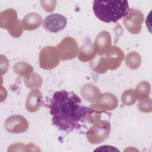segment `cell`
<instances>
[{"instance_id":"1","label":"cell","mask_w":152,"mask_h":152,"mask_svg":"<svg viewBox=\"0 0 152 152\" xmlns=\"http://www.w3.org/2000/svg\"><path fill=\"white\" fill-rule=\"evenodd\" d=\"M47 106L52 116V124L66 133L83 126L93 110L82 105L81 99L75 93L65 90L55 92Z\"/></svg>"},{"instance_id":"2","label":"cell","mask_w":152,"mask_h":152,"mask_svg":"<svg viewBox=\"0 0 152 152\" xmlns=\"http://www.w3.org/2000/svg\"><path fill=\"white\" fill-rule=\"evenodd\" d=\"M127 1H94L93 10L96 17L106 23H116L124 17L129 10Z\"/></svg>"},{"instance_id":"3","label":"cell","mask_w":152,"mask_h":152,"mask_svg":"<svg viewBox=\"0 0 152 152\" xmlns=\"http://www.w3.org/2000/svg\"><path fill=\"white\" fill-rule=\"evenodd\" d=\"M0 27L8 31L14 37H20L23 33V26L17 18V14L12 8L7 9L0 14Z\"/></svg>"},{"instance_id":"4","label":"cell","mask_w":152,"mask_h":152,"mask_svg":"<svg viewBox=\"0 0 152 152\" xmlns=\"http://www.w3.org/2000/svg\"><path fill=\"white\" fill-rule=\"evenodd\" d=\"M110 132V125L107 120L103 119L95 123L87 132L88 141L92 144H98L103 142L109 136Z\"/></svg>"},{"instance_id":"5","label":"cell","mask_w":152,"mask_h":152,"mask_svg":"<svg viewBox=\"0 0 152 152\" xmlns=\"http://www.w3.org/2000/svg\"><path fill=\"white\" fill-rule=\"evenodd\" d=\"M144 21V14L138 9H129L124 17L123 23L125 28L132 34H138L141 29Z\"/></svg>"},{"instance_id":"6","label":"cell","mask_w":152,"mask_h":152,"mask_svg":"<svg viewBox=\"0 0 152 152\" xmlns=\"http://www.w3.org/2000/svg\"><path fill=\"white\" fill-rule=\"evenodd\" d=\"M60 56L57 48L46 46L40 52V66L45 69H51L55 68L59 62Z\"/></svg>"},{"instance_id":"7","label":"cell","mask_w":152,"mask_h":152,"mask_svg":"<svg viewBox=\"0 0 152 152\" xmlns=\"http://www.w3.org/2000/svg\"><path fill=\"white\" fill-rule=\"evenodd\" d=\"M60 58L64 61L74 59L78 53V46L75 40L70 37H65L58 45Z\"/></svg>"},{"instance_id":"8","label":"cell","mask_w":152,"mask_h":152,"mask_svg":"<svg viewBox=\"0 0 152 152\" xmlns=\"http://www.w3.org/2000/svg\"><path fill=\"white\" fill-rule=\"evenodd\" d=\"M66 17L59 14H51L47 16L43 22L44 28L51 33H58L62 30L66 26Z\"/></svg>"},{"instance_id":"9","label":"cell","mask_w":152,"mask_h":152,"mask_svg":"<svg viewBox=\"0 0 152 152\" xmlns=\"http://www.w3.org/2000/svg\"><path fill=\"white\" fill-rule=\"evenodd\" d=\"M5 128L7 131L11 133H21L28 129V123L23 116L15 115L7 119Z\"/></svg>"},{"instance_id":"10","label":"cell","mask_w":152,"mask_h":152,"mask_svg":"<svg viewBox=\"0 0 152 152\" xmlns=\"http://www.w3.org/2000/svg\"><path fill=\"white\" fill-rule=\"evenodd\" d=\"M124 58L122 50L117 46H112L107 51L103 59L107 69L113 70L119 67Z\"/></svg>"},{"instance_id":"11","label":"cell","mask_w":152,"mask_h":152,"mask_svg":"<svg viewBox=\"0 0 152 152\" xmlns=\"http://www.w3.org/2000/svg\"><path fill=\"white\" fill-rule=\"evenodd\" d=\"M118 99L112 93H105L100 95L94 104H91V107L99 110H112L118 106Z\"/></svg>"},{"instance_id":"12","label":"cell","mask_w":152,"mask_h":152,"mask_svg":"<svg viewBox=\"0 0 152 152\" xmlns=\"http://www.w3.org/2000/svg\"><path fill=\"white\" fill-rule=\"evenodd\" d=\"M111 45V37L109 32L103 31L96 37L94 42V49L96 52L99 55H103L107 52Z\"/></svg>"},{"instance_id":"13","label":"cell","mask_w":152,"mask_h":152,"mask_svg":"<svg viewBox=\"0 0 152 152\" xmlns=\"http://www.w3.org/2000/svg\"><path fill=\"white\" fill-rule=\"evenodd\" d=\"M42 104V94L39 89H33L28 93L26 102V107L30 112L37 111Z\"/></svg>"},{"instance_id":"14","label":"cell","mask_w":152,"mask_h":152,"mask_svg":"<svg viewBox=\"0 0 152 152\" xmlns=\"http://www.w3.org/2000/svg\"><path fill=\"white\" fill-rule=\"evenodd\" d=\"M80 93L82 97L89 102H96L101 95L100 90L91 83L85 84L81 88Z\"/></svg>"},{"instance_id":"15","label":"cell","mask_w":152,"mask_h":152,"mask_svg":"<svg viewBox=\"0 0 152 152\" xmlns=\"http://www.w3.org/2000/svg\"><path fill=\"white\" fill-rule=\"evenodd\" d=\"M42 23L41 16L36 12L27 14L22 20L21 24L26 30H33L38 28Z\"/></svg>"},{"instance_id":"16","label":"cell","mask_w":152,"mask_h":152,"mask_svg":"<svg viewBox=\"0 0 152 152\" xmlns=\"http://www.w3.org/2000/svg\"><path fill=\"white\" fill-rule=\"evenodd\" d=\"M96 55L94 45L91 40L87 39L80 48L78 52V59L82 62H88L93 59Z\"/></svg>"},{"instance_id":"17","label":"cell","mask_w":152,"mask_h":152,"mask_svg":"<svg viewBox=\"0 0 152 152\" xmlns=\"http://www.w3.org/2000/svg\"><path fill=\"white\" fill-rule=\"evenodd\" d=\"M150 91V86L147 81L140 83L136 87L134 91L135 97L138 100H144L148 96Z\"/></svg>"},{"instance_id":"18","label":"cell","mask_w":152,"mask_h":152,"mask_svg":"<svg viewBox=\"0 0 152 152\" xmlns=\"http://www.w3.org/2000/svg\"><path fill=\"white\" fill-rule=\"evenodd\" d=\"M14 72L20 76L26 77L30 75L33 71V68L31 65L25 62H18L14 65Z\"/></svg>"},{"instance_id":"19","label":"cell","mask_w":152,"mask_h":152,"mask_svg":"<svg viewBox=\"0 0 152 152\" xmlns=\"http://www.w3.org/2000/svg\"><path fill=\"white\" fill-rule=\"evenodd\" d=\"M141 59L140 55L136 52H131L125 58V63L126 65L131 69H137L141 64Z\"/></svg>"},{"instance_id":"20","label":"cell","mask_w":152,"mask_h":152,"mask_svg":"<svg viewBox=\"0 0 152 152\" xmlns=\"http://www.w3.org/2000/svg\"><path fill=\"white\" fill-rule=\"evenodd\" d=\"M25 84L29 88L39 87L42 84V79L37 74L33 73L25 77Z\"/></svg>"},{"instance_id":"21","label":"cell","mask_w":152,"mask_h":152,"mask_svg":"<svg viewBox=\"0 0 152 152\" xmlns=\"http://www.w3.org/2000/svg\"><path fill=\"white\" fill-rule=\"evenodd\" d=\"M122 102L126 106H131L136 102V97L134 90H126L122 94Z\"/></svg>"},{"instance_id":"22","label":"cell","mask_w":152,"mask_h":152,"mask_svg":"<svg viewBox=\"0 0 152 152\" xmlns=\"http://www.w3.org/2000/svg\"><path fill=\"white\" fill-rule=\"evenodd\" d=\"M139 110L142 112H150L151 111V99H146L142 100L138 105Z\"/></svg>"},{"instance_id":"23","label":"cell","mask_w":152,"mask_h":152,"mask_svg":"<svg viewBox=\"0 0 152 152\" xmlns=\"http://www.w3.org/2000/svg\"><path fill=\"white\" fill-rule=\"evenodd\" d=\"M41 6L44 10L48 12H52L56 5V1H41Z\"/></svg>"}]
</instances>
